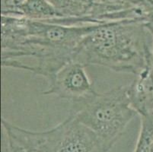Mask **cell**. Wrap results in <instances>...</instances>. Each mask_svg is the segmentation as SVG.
Returning a JSON list of instances; mask_svg holds the SVG:
<instances>
[{"mask_svg": "<svg viewBox=\"0 0 153 152\" xmlns=\"http://www.w3.org/2000/svg\"><path fill=\"white\" fill-rule=\"evenodd\" d=\"M70 115L95 133L104 151L111 150L122 136L127 125L138 114L128 97L127 86L72 103Z\"/></svg>", "mask_w": 153, "mask_h": 152, "instance_id": "obj_2", "label": "cell"}, {"mask_svg": "<svg viewBox=\"0 0 153 152\" xmlns=\"http://www.w3.org/2000/svg\"><path fill=\"white\" fill-rule=\"evenodd\" d=\"M57 11L59 19L47 21L63 25H85L94 0H49Z\"/></svg>", "mask_w": 153, "mask_h": 152, "instance_id": "obj_6", "label": "cell"}, {"mask_svg": "<svg viewBox=\"0 0 153 152\" xmlns=\"http://www.w3.org/2000/svg\"><path fill=\"white\" fill-rule=\"evenodd\" d=\"M9 16L22 17L32 21L47 22L59 19V15L49 0H21L13 14Z\"/></svg>", "mask_w": 153, "mask_h": 152, "instance_id": "obj_7", "label": "cell"}, {"mask_svg": "<svg viewBox=\"0 0 153 152\" xmlns=\"http://www.w3.org/2000/svg\"><path fill=\"white\" fill-rule=\"evenodd\" d=\"M150 152H153V144H152V148H151V151H150Z\"/></svg>", "mask_w": 153, "mask_h": 152, "instance_id": "obj_10", "label": "cell"}, {"mask_svg": "<svg viewBox=\"0 0 153 152\" xmlns=\"http://www.w3.org/2000/svg\"><path fill=\"white\" fill-rule=\"evenodd\" d=\"M140 118V135L133 152H150L153 144V113Z\"/></svg>", "mask_w": 153, "mask_h": 152, "instance_id": "obj_8", "label": "cell"}, {"mask_svg": "<svg viewBox=\"0 0 153 152\" xmlns=\"http://www.w3.org/2000/svg\"><path fill=\"white\" fill-rule=\"evenodd\" d=\"M5 137L26 152H105L93 131L69 115L47 131L34 132L2 119Z\"/></svg>", "mask_w": 153, "mask_h": 152, "instance_id": "obj_3", "label": "cell"}, {"mask_svg": "<svg viewBox=\"0 0 153 152\" xmlns=\"http://www.w3.org/2000/svg\"><path fill=\"white\" fill-rule=\"evenodd\" d=\"M2 152H24L21 148L5 138L2 144Z\"/></svg>", "mask_w": 153, "mask_h": 152, "instance_id": "obj_9", "label": "cell"}, {"mask_svg": "<svg viewBox=\"0 0 153 152\" xmlns=\"http://www.w3.org/2000/svg\"><path fill=\"white\" fill-rule=\"evenodd\" d=\"M83 64L71 61L50 78L44 95H55L60 98L77 102L94 93L92 84Z\"/></svg>", "mask_w": 153, "mask_h": 152, "instance_id": "obj_4", "label": "cell"}, {"mask_svg": "<svg viewBox=\"0 0 153 152\" xmlns=\"http://www.w3.org/2000/svg\"><path fill=\"white\" fill-rule=\"evenodd\" d=\"M153 19L97 24L76 50L74 61L137 75L152 65Z\"/></svg>", "mask_w": 153, "mask_h": 152, "instance_id": "obj_1", "label": "cell"}, {"mask_svg": "<svg viewBox=\"0 0 153 152\" xmlns=\"http://www.w3.org/2000/svg\"><path fill=\"white\" fill-rule=\"evenodd\" d=\"M132 107L140 116L153 113V74L152 65L137 75L127 86Z\"/></svg>", "mask_w": 153, "mask_h": 152, "instance_id": "obj_5", "label": "cell"}, {"mask_svg": "<svg viewBox=\"0 0 153 152\" xmlns=\"http://www.w3.org/2000/svg\"><path fill=\"white\" fill-rule=\"evenodd\" d=\"M24 152H26V151H24Z\"/></svg>", "mask_w": 153, "mask_h": 152, "instance_id": "obj_11", "label": "cell"}]
</instances>
